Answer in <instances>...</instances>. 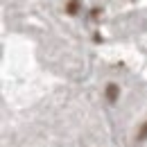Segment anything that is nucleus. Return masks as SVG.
<instances>
[{
    "label": "nucleus",
    "mask_w": 147,
    "mask_h": 147,
    "mask_svg": "<svg viewBox=\"0 0 147 147\" xmlns=\"http://www.w3.org/2000/svg\"><path fill=\"white\" fill-rule=\"evenodd\" d=\"M104 95H107V100H109V102H115V100H118V95H120L118 84H109V86H107V91H104Z\"/></svg>",
    "instance_id": "nucleus-1"
},
{
    "label": "nucleus",
    "mask_w": 147,
    "mask_h": 147,
    "mask_svg": "<svg viewBox=\"0 0 147 147\" xmlns=\"http://www.w3.org/2000/svg\"><path fill=\"white\" fill-rule=\"evenodd\" d=\"M77 9H79V0H70V2L66 5V11H68L70 16H75V14H77Z\"/></svg>",
    "instance_id": "nucleus-2"
},
{
    "label": "nucleus",
    "mask_w": 147,
    "mask_h": 147,
    "mask_svg": "<svg viewBox=\"0 0 147 147\" xmlns=\"http://www.w3.org/2000/svg\"><path fill=\"white\" fill-rule=\"evenodd\" d=\"M145 138H147V122L140 127V131H138V140H145Z\"/></svg>",
    "instance_id": "nucleus-3"
}]
</instances>
